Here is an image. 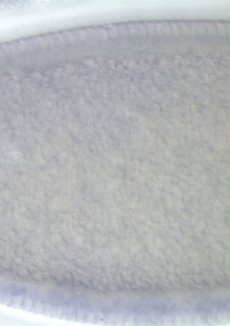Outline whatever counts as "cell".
Returning a JSON list of instances; mask_svg holds the SVG:
<instances>
[{"label":"cell","mask_w":230,"mask_h":326,"mask_svg":"<svg viewBox=\"0 0 230 326\" xmlns=\"http://www.w3.org/2000/svg\"><path fill=\"white\" fill-rule=\"evenodd\" d=\"M30 3L29 1H0V11L14 10L25 7Z\"/></svg>","instance_id":"1"},{"label":"cell","mask_w":230,"mask_h":326,"mask_svg":"<svg viewBox=\"0 0 230 326\" xmlns=\"http://www.w3.org/2000/svg\"><path fill=\"white\" fill-rule=\"evenodd\" d=\"M76 311L72 307H68L63 309L61 318L64 320L69 321H76Z\"/></svg>","instance_id":"2"},{"label":"cell","mask_w":230,"mask_h":326,"mask_svg":"<svg viewBox=\"0 0 230 326\" xmlns=\"http://www.w3.org/2000/svg\"><path fill=\"white\" fill-rule=\"evenodd\" d=\"M205 30L206 35L210 37H214L216 36V27L215 23L206 22L204 23Z\"/></svg>","instance_id":"3"},{"label":"cell","mask_w":230,"mask_h":326,"mask_svg":"<svg viewBox=\"0 0 230 326\" xmlns=\"http://www.w3.org/2000/svg\"><path fill=\"white\" fill-rule=\"evenodd\" d=\"M178 28L179 35L182 36H188L190 35L188 24L182 22H178L176 23Z\"/></svg>","instance_id":"4"},{"label":"cell","mask_w":230,"mask_h":326,"mask_svg":"<svg viewBox=\"0 0 230 326\" xmlns=\"http://www.w3.org/2000/svg\"><path fill=\"white\" fill-rule=\"evenodd\" d=\"M216 36L220 37H225L227 36L226 29L224 24L220 22H215Z\"/></svg>","instance_id":"5"},{"label":"cell","mask_w":230,"mask_h":326,"mask_svg":"<svg viewBox=\"0 0 230 326\" xmlns=\"http://www.w3.org/2000/svg\"><path fill=\"white\" fill-rule=\"evenodd\" d=\"M72 34L74 36L75 40H78L79 42H84L88 40V37L86 31L77 30L73 32Z\"/></svg>","instance_id":"6"},{"label":"cell","mask_w":230,"mask_h":326,"mask_svg":"<svg viewBox=\"0 0 230 326\" xmlns=\"http://www.w3.org/2000/svg\"><path fill=\"white\" fill-rule=\"evenodd\" d=\"M195 28L196 35L200 36H204L206 35L205 30L204 23L202 22H193Z\"/></svg>","instance_id":"7"},{"label":"cell","mask_w":230,"mask_h":326,"mask_svg":"<svg viewBox=\"0 0 230 326\" xmlns=\"http://www.w3.org/2000/svg\"><path fill=\"white\" fill-rule=\"evenodd\" d=\"M143 24L145 26L146 36L150 37L154 36L155 35V26L153 22H146Z\"/></svg>","instance_id":"8"},{"label":"cell","mask_w":230,"mask_h":326,"mask_svg":"<svg viewBox=\"0 0 230 326\" xmlns=\"http://www.w3.org/2000/svg\"><path fill=\"white\" fill-rule=\"evenodd\" d=\"M24 297L21 295H17L13 297L11 305L15 308H19L22 306Z\"/></svg>","instance_id":"9"},{"label":"cell","mask_w":230,"mask_h":326,"mask_svg":"<svg viewBox=\"0 0 230 326\" xmlns=\"http://www.w3.org/2000/svg\"><path fill=\"white\" fill-rule=\"evenodd\" d=\"M135 30H136V35H138L140 36H146V30L145 26L143 23L139 22V23L135 24Z\"/></svg>","instance_id":"10"},{"label":"cell","mask_w":230,"mask_h":326,"mask_svg":"<svg viewBox=\"0 0 230 326\" xmlns=\"http://www.w3.org/2000/svg\"><path fill=\"white\" fill-rule=\"evenodd\" d=\"M62 36L64 39V43L66 45L68 44H72L74 42L75 38L73 34L68 31L64 32L62 33Z\"/></svg>","instance_id":"11"},{"label":"cell","mask_w":230,"mask_h":326,"mask_svg":"<svg viewBox=\"0 0 230 326\" xmlns=\"http://www.w3.org/2000/svg\"><path fill=\"white\" fill-rule=\"evenodd\" d=\"M44 304L40 301H36L33 304L32 308V312L36 314L42 313Z\"/></svg>","instance_id":"12"},{"label":"cell","mask_w":230,"mask_h":326,"mask_svg":"<svg viewBox=\"0 0 230 326\" xmlns=\"http://www.w3.org/2000/svg\"><path fill=\"white\" fill-rule=\"evenodd\" d=\"M95 30L97 33L98 37L101 40H106L108 37V33L105 29L101 27H96Z\"/></svg>","instance_id":"13"},{"label":"cell","mask_w":230,"mask_h":326,"mask_svg":"<svg viewBox=\"0 0 230 326\" xmlns=\"http://www.w3.org/2000/svg\"><path fill=\"white\" fill-rule=\"evenodd\" d=\"M153 23L155 26V35L160 37L164 35L163 26L162 23L159 22H155Z\"/></svg>","instance_id":"14"},{"label":"cell","mask_w":230,"mask_h":326,"mask_svg":"<svg viewBox=\"0 0 230 326\" xmlns=\"http://www.w3.org/2000/svg\"><path fill=\"white\" fill-rule=\"evenodd\" d=\"M33 304L32 300L31 298H27L24 299L22 307L26 311H30L32 310Z\"/></svg>","instance_id":"15"},{"label":"cell","mask_w":230,"mask_h":326,"mask_svg":"<svg viewBox=\"0 0 230 326\" xmlns=\"http://www.w3.org/2000/svg\"><path fill=\"white\" fill-rule=\"evenodd\" d=\"M54 46L60 47L64 45V40L62 35L60 34H54L53 37Z\"/></svg>","instance_id":"16"},{"label":"cell","mask_w":230,"mask_h":326,"mask_svg":"<svg viewBox=\"0 0 230 326\" xmlns=\"http://www.w3.org/2000/svg\"><path fill=\"white\" fill-rule=\"evenodd\" d=\"M63 308L61 306H56L53 307V312L52 317L55 319L61 318L63 313Z\"/></svg>","instance_id":"17"},{"label":"cell","mask_w":230,"mask_h":326,"mask_svg":"<svg viewBox=\"0 0 230 326\" xmlns=\"http://www.w3.org/2000/svg\"><path fill=\"white\" fill-rule=\"evenodd\" d=\"M148 317L146 315L143 314L136 318L135 320V324L137 325L143 326L146 324Z\"/></svg>","instance_id":"18"},{"label":"cell","mask_w":230,"mask_h":326,"mask_svg":"<svg viewBox=\"0 0 230 326\" xmlns=\"http://www.w3.org/2000/svg\"><path fill=\"white\" fill-rule=\"evenodd\" d=\"M86 35L88 39L91 40H95L98 38V35L95 29L92 28H87L86 29Z\"/></svg>","instance_id":"19"},{"label":"cell","mask_w":230,"mask_h":326,"mask_svg":"<svg viewBox=\"0 0 230 326\" xmlns=\"http://www.w3.org/2000/svg\"><path fill=\"white\" fill-rule=\"evenodd\" d=\"M86 314L87 313L86 311L84 310L80 309L76 311V321L78 322H83V321H85Z\"/></svg>","instance_id":"20"},{"label":"cell","mask_w":230,"mask_h":326,"mask_svg":"<svg viewBox=\"0 0 230 326\" xmlns=\"http://www.w3.org/2000/svg\"><path fill=\"white\" fill-rule=\"evenodd\" d=\"M136 316L134 315H128L124 318V324L126 326H132L135 324Z\"/></svg>","instance_id":"21"},{"label":"cell","mask_w":230,"mask_h":326,"mask_svg":"<svg viewBox=\"0 0 230 326\" xmlns=\"http://www.w3.org/2000/svg\"><path fill=\"white\" fill-rule=\"evenodd\" d=\"M53 307L51 304L49 303L44 304L43 311L42 314L48 317L52 316V312H53Z\"/></svg>","instance_id":"22"},{"label":"cell","mask_w":230,"mask_h":326,"mask_svg":"<svg viewBox=\"0 0 230 326\" xmlns=\"http://www.w3.org/2000/svg\"><path fill=\"white\" fill-rule=\"evenodd\" d=\"M107 31L111 38H116L118 34V28L114 25H110L107 28Z\"/></svg>","instance_id":"23"},{"label":"cell","mask_w":230,"mask_h":326,"mask_svg":"<svg viewBox=\"0 0 230 326\" xmlns=\"http://www.w3.org/2000/svg\"><path fill=\"white\" fill-rule=\"evenodd\" d=\"M169 23L172 35L175 37L179 36V31L176 23L174 22H170Z\"/></svg>","instance_id":"24"},{"label":"cell","mask_w":230,"mask_h":326,"mask_svg":"<svg viewBox=\"0 0 230 326\" xmlns=\"http://www.w3.org/2000/svg\"><path fill=\"white\" fill-rule=\"evenodd\" d=\"M95 321V314L92 312L88 313L86 314L85 318V323L87 324H93Z\"/></svg>","instance_id":"25"},{"label":"cell","mask_w":230,"mask_h":326,"mask_svg":"<svg viewBox=\"0 0 230 326\" xmlns=\"http://www.w3.org/2000/svg\"><path fill=\"white\" fill-rule=\"evenodd\" d=\"M124 318V316L122 313H119L116 314L113 324L115 325H118V326L123 325Z\"/></svg>","instance_id":"26"},{"label":"cell","mask_w":230,"mask_h":326,"mask_svg":"<svg viewBox=\"0 0 230 326\" xmlns=\"http://www.w3.org/2000/svg\"><path fill=\"white\" fill-rule=\"evenodd\" d=\"M95 321L97 324L99 325L105 324V317L103 313L99 312L95 314Z\"/></svg>","instance_id":"27"},{"label":"cell","mask_w":230,"mask_h":326,"mask_svg":"<svg viewBox=\"0 0 230 326\" xmlns=\"http://www.w3.org/2000/svg\"><path fill=\"white\" fill-rule=\"evenodd\" d=\"M162 325L164 326H171L173 325V318L168 315L163 316L162 318Z\"/></svg>","instance_id":"28"},{"label":"cell","mask_w":230,"mask_h":326,"mask_svg":"<svg viewBox=\"0 0 230 326\" xmlns=\"http://www.w3.org/2000/svg\"><path fill=\"white\" fill-rule=\"evenodd\" d=\"M116 314L113 313H108L105 317V324L107 325H113L114 322Z\"/></svg>","instance_id":"29"},{"label":"cell","mask_w":230,"mask_h":326,"mask_svg":"<svg viewBox=\"0 0 230 326\" xmlns=\"http://www.w3.org/2000/svg\"><path fill=\"white\" fill-rule=\"evenodd\" d=\"M118 32L121 36H126L128 35L127 28L126 25L123 24H120L118 26Z\"/></svg>","instance_id":"30"},{"label":"cell","mask_w":230,"mask_h":326,"mask_svg":"<svg viewBox=\"0 0 230 326\" xmlns=\"http://www.w3.org/2000/svg\"><path fill=\"white\" fill-rule=\"evenodd\" d=\"M125 25H126L127 28L128 35H130L131 36H134L136 35L135 24H133L132 23H128Z\"/></svg>","instance_id":"31"},{"label":"cell","mask_w":230,"mask_h":326,"mask_svg":"<svg viewBox=\"0 0 230 326\" xmlns=\"http://www.w3.org/2000/svg\"><path fill=\"white\" fill-rule=\"evenodd\" d=\"M162 23L164 28V34L166 36H170L172 35L171 32L170 28L169 22L167 21H162Z\"/></svg>","instance_id":"32"},{"label":"cell","mask_w":230,"mask_h":326,"mask_svg":"<svg viewBox=\"0 0 230 326\" xmlns=\"http://www.w3.org/2000/svg\"><path fill=\"white\" fill-rule=\"evenodd\" d=\"M181 317L182 325L190 326L191 325V316L185 314L181 316Z\"/></svg>","instance_id":"33"},{"label":"cell","mask_w":230,"mask_h":326,"mask_svg":"<svg viewBox=\"0 0 230 326\" xmlns=\"http://www.w3.org/2000/svg\"><path fill=\"white\" fill-rule=\"evenodd\" d=\"M200 316L199 314H195L191 316V324L194 326L199 325L200 323Z\"/></svg>","instance_id":"34"},{"label":"cell","mask_w":230,"mask_h":326,"mask_svg":"<svg viewBox=\"0 0 230 326\" xmlns=\"http://www.w3.org/2000/svg\"><path fill=\"white\" fill-rule=\"evenodd\" d=\"M13 296L10 293H6L3 298L2 303L5 305H9L11 303Z\"/></svg>","instance_id":"35"},{"label":"cell","mask_w":230,"mask_h":326,"mask_svg":"<svg viewBox=\"0 0 230 326\" xmlns=\"http://www.w3.org/2000/svg\"><path fill=\"white\" fill-rule=\"evenodd\" d=\"M45 39V40H46V46L50 48L54 46V42L53 37L52 36H46Z\"/></svg>","instance_id":"36"},{"label":"cell","mask_w":230,"mask_h":326,"mask_svg":"<svg viewBox=\"0 0 230 326\" xmlns=\"http://www.w3.org/2000/svg\"><path fill=\"white\" fill-rule=\"evenodd\" d=\"M173 324L175 326H181V317L179 315H175L173 318Z\"/></svg>","instance_id":"37"},{"label":"cell","mask_w":230,"mask_h":326,"mask_svg":"<svg viewBox=\"0 0 230 326\" xmlns=\"http://www.w3.org/2000/svg\"><path fill=\"white\" fill-rule=\"evenodd\" d=\"M188 24V26L189 30V33L190 35L192 36H196V33L195 28L194 26L193 22H191V23H189Z\"/></svg>","instance_id":"38"},{"label":"cell","mask_w":230,"mask_h":326,"mask_svg":"<svg viewBox=\"0 0 230 326\" xmlns=\"http://www.w3.org/2000/svg\"><path fill=\"white\" fill-rule=\"evenodd\" d=\"M156 272L161 277H164L166 275V272H164L163 269L160 268H157L156 270Z\"/></svg>","instance_id":"39"},{"label":"cell","mask_w":230,"mask_h":326,"mask_svg":"<svg viewBox=\"0 0 230 326\" xmlns=\"http://www.w3.org/2000/svg\"><path fill=\"white\" fill-rule=\"evenodd\" d=\"M174 249H175V251L177 252L178 254H182V249L180 247L178 246L177 244H175V245H174Z\"/></svg>","instance_id":"40"},{"label":"cell","mask_w":230,"mask_h":326,"mask_svg":"<svg viewBox=\"0 0 230 326\" xmlns=\"http://www.w3.org/2000/svg\"><path fill=\"white\" fill-rule=\"evenodd\" d=\"M161 284H162L163 286H167L169 283H170V281H169L168 279H167V278H162V279H161Z\"/></svg>","instance_id":"41"},{"label":"cell","mask_w":230,"mask_h":326,"mask_svg":"<svg viewBox=\"0 0 230 326\" xmlns=\"http://www.w3.org/2000/svg\"><path fill=\"white\" fill-rule=\"evenodd\" d=\"M152 257L153 260H156L157 259V258H158V254L157 252L156 251H153L152 252Z\"/></svg>","instance_id":"42"},{"label":"cell","mask_w":230,"mask_h":326,"mask_svg":"<svg viewBox=\"0 0 230 326\" xmlns=\"http://www.w3.org/2000/svg\"><path fill=\"white\" fill-rule=\"evenodd\" d=\"M201 278H202L200 277V276L199 275H195L193 277L194 280L197 283L200 282V281H201Z\"/></svg>","instance_id":"43"},{"label":"cell","mask_w":230,"mask_h":326,"mask_svg":"<svg viewBox=\"0 0 230 326\" xmlns=\"http://www.w3.org/2000/svg\"><path fill=\"white\" fill-rule=\"evenodd\" d=\"M167 277L168 279L171 280H175V279H176L175 275H173V274L170 273V274L168 275Z\"/></svg>","instance_id":"44"},{"label":"cell","mask_w":230,"mask_h":326,"mask_svg":"<svg viewBox=\"0 0 230 326\" xmlns=\"http://www.w3.org/2000/svg\"><path fill=\"white\" fill-rule=\"evenodd\" d=\"M194 137H195V138L196 140V141H200V136L198 133H197V132H195V133H194Z\"/></svg>","instance_id":"45"},{"label":"cell","mask_w":230,"mask_h":326,"mask_svg":"<svg viewBox=\"0 0 230 326\" xmlns=\"http://www.w3.org/2000/svg\"><path fill=\"white\" fill-rule=\"evenodd\" d=\"M167 271L170 274H174L175 273V269L172 267H167Z\"/></svg>","instance_id":"46"},{"label":"cell","mask_w":230,"mask_h":326,"mask_svg":"<svg viewBox=\"0 0 230 326\" xmlns=\"http://www.w3.org/2000/svg\"><path fill=\"white\" fill-rule=\"evenodd\" d=\"M166 254L168 256H171L172 255V251L170 249H168L166 251Z\"/></svg>","instance_id":"47"},{"label":"cell","mask_w":230,"mask_h":326,"mask_svg":"<svg viewBox=\"0 0 230 326\" xmlns=\"http://www.w3.org/2000/svg\"><path fill=\"white\" fill-rule=\"evenodd\" d=\"M171 143H172V144H173L172 145H174V146H178V141H177V140H176V139H174V140L171 142Z\"/></svg>","instance_id":"48"},{"label":"cell","mask_w":230,"mask_h":326,"mask_svg":"<svg viewBox=\"0 0 230 326\" xmlns=\"http://www.w3.org/2000/svg\"><path fill=\"white\" fill-rule=\"evenodd\" d=\"M203 90L205 91V92L206 93H209V88L207 86H204L203 87Z\"/></svg>","instance_id":"49"},{"label":"cell","mask_w":230,"mask_h":326,"mask_svg":"<svg viewBox=\"0 0 230 326\" xmlns=\"http://www.w3.org/2000/svg\"><path fill=\"white\" fill-rule=\"evenodd\" d=\"M176 272L179 275H180L182 274L181 270V268L179 267H177V268L176 269Z\"/></svg>","instance_id":"50"},{"label":"cell","mask_w":230,"mask_h":326,"mask_svg":"<svg viewBox=\"0 0 230 326\" xmlns=\"http://www.w3.org/2000/svg\"><path fill=\"white\" fill-rule=\"evenodd\" d=\"M191 110H192V112H195L196 111H197V108H196V106L195 105H193V106H192V107H191Z\"/></svg>","instance_id":"51"},{"label":"cell","mask_w":230,"mask_h":326,"mask_svg":"<svg viewBox=\"0 0 230 326\" xmlns=\"http://www.w3.org/2000/svg\"><path fill=\"white\" fill-rule=\"evenodd\" d=\"M182 261H183V262H184V263H187V261H188V262H189V261H188V258H187V257H186V256H184V257L183 256V257H182Z\"/></svg>","instance_id":"52"},{"label":"cell","mask_w":230,"mask_h":326,"mask_svg":"<svg viewBox=\"0 0 230 326\" xmlns=\"http://www.w3.org/2000/svg\"><path fill=\"white\" fill-rule=\"evenodd\" d=\"M203 104H204V105H205V106H208L209 104V101H208L207 99L205 100V101H204Z\"/></svg>","instance_id":"53"},{"label":"cell","mask_w":230,"mask_h":326,"mask_svg":"<svg viewBox=\"0 0 230 326\" xmlns=\"http://www.w3.org/2000/svg\"><path fill=\"white\" fill-rule=\"evenodd\" d=\"M207 158H208V160H209V162H210V161H212V160H213V158H212V156L208 155V156H207Z\"/></svg>","instance_id":"54"},{"label":"cell","mask_w":230,"mask_h":326,"mask_svg":"<svg viewBox=\"0 0 230 326\" xmlns=\"http://www.w3.org/2000/svg\"><path fill=\"white\" fill-rule=\"evenodd\" d=\"M197 168L199 169L200 170H201L203 169V167L201 165H197Z\"/></svg>","instance_id":"55"},{"label":"cell","mask_w":230,"mask_h":326,"mask_svg":"<svg viewBox=\"0 0 230 326\" xmlns=\"http://www.w3.org/2000/svg\"><path fill=\"white\" fill-rule=\"evenodd\" d=\"M166 106V103L164 102H163L162 104H161V106H162V107H165Z\"/></svg>","instance_id":"56"}]
</instances>
